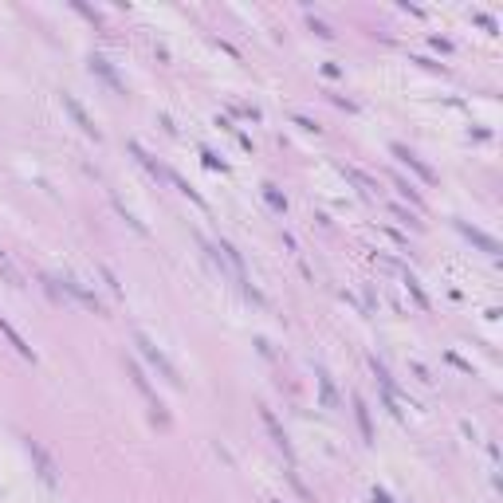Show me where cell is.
Wrapping results in <instances>:
<instances>
[{
  "mask_svg": "<svg viewBox=\"0 0 503 503\" xmlns=\"http://www.w3.org/2000/svg\"><path fill=\"white\" fill-rule=\"evenodd\" d=\"M0 272L9 275V280H12V283H20V275H16V272H12V264H9V260H4V256H0Z\"/></svg>",
  "mask_w": 503,
  "mask_h": 503,
  "instance_id": "cell-2",
  "label": "cell"
},
{
  "mask_svg": "<svg viewBox=\"0 0 503 503\" xmlns=\"http://www.w3.org/2000/svg\"><path fill=\"white\" fill-rule=\"evenodd\" d=\"M134 342H138V350H142L145 358L154 362V366H157V370H162V377H170V382H173V385H181V377H177V370H173V366H170V362H165V358H162V350H157V346H154V342L145 338V334H138V338H134Z\"/></svg>",
  "mask_w": 503,
  "mask_h": 503,
  "instance_id": "cell-1",
  "label": "cell"
}]
</instances>
